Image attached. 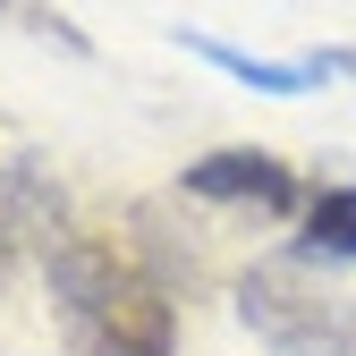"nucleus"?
I'll list each match as a JSON object with an SVG mask.
<instances>
[{
  "mask_svg": "<svg viewBox=\"0 0 356 356\" xmlns=\"http://www.w3.org/2000/svg\"><path fill=\"white\" fill-rule=\"evenodd\" d=\"M305 254H323V263H356V187H323V195H305Z\"/></svg>",
  "mask_w": 356,
  "mask_h": 356,
  "instance_id": "nucleus-5",
  "label": "nucleus"
},
{
  "mask_svg": "<svg viewBox=\"0 0 356 356\" xmlns=\"http://www.w3.org/2000/svg\"><path fill=\"white\" fill-rule=\"evenodd\" d=\"M9 9H17V0H0V17H9Z\"/></svg>",
  "mask_w": 356,
  "mask_h": 356,
  "instance_id": "nucleus-7",
  "label": "nucleus"
},
{
  "mask_svg": "<svg viewBox=\"0 0 356 356\" xmlns=\"http://www.w3.org/2000/svg\"><path fill=\"white\" fill-rule=\"evenodd\" d=\"M238 305H246V323L272 339V348H289V356H348L356 348V314H348L331 289H305L289 263L254 272Z\"/></svg>",
  "mask_w": 356,
  "mask_h": 356,
  "instance_id": "nucleus-2",
  "label": "nucleus"
},
{
  "mask_svg": "<svg viewBox=\"0 0 356 356\" xmlns=\"http://www.w3.org/2000/svg\"><path fill=\"white\" fill-rule=\"evenodd\" d=\"M187 195L195 204H220V212H246V220H289V212H305L297 170L280 153H254V145H229V153L187 161Z\"/></svg>",
  "mask_w": 356,
  "mask_h": 356,
  "instance_id": "nucleus-3",
  "label": "nucleus"
},
{
  "mask_svg": "<svg viewBox=\"0 0 356 356\" xmlns=\"http://www.w3.org/2000/svg\"><path fill=\"white\" fill-rule=\"evenodd\" d=\"M178 42H187L195 60H212L220 76L254 85V94H314L331 76V60H254V51H238V42H220V34H195V26H178Z\"/></svg>",
  "mask_w": 356,
  "mask_h": 356,
  "instance_id": "nucleus-4",
  "label": "nucleus"
},
{
  "mask_svg": "<svg viewBox=\"0 0 356 356\" xmlns=\"http://www.w3.org/2000/svg\"><path fill=\"white\" fill-rule=\"evenodd\" d=\"M0 280H9V220H0Z\"/></svg>",
  "mask_w": 356,
  "mask_h": 356,
  "instance_id": "nucleus-6",
  "label": "nucleus"
},
{
  "mask_svg": "<svg viewBox=\"0 0 356 356\" xmlns=\"http://www.w3.org/2000/svg\"><path fill=\"white\" fill-rule=\"evenodd\" d=\"M42 272H51V297L76 331L85 356H170L178 348V314L153 272H136L111 238H85L68 229L51 254H42Z\"/></svg>",
  "mask_w": 356,
  "mask_h": 356,
  "instance_id": "nucleus-1",
  "label": "nucleus"
}]
</instances>
